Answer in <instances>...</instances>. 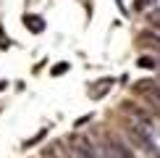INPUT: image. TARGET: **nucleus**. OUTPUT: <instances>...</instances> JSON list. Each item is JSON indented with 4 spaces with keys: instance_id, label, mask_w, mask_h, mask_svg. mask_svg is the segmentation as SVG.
Segmentation results:
<instances>
[{
    "instance_id": "f257e3e1",
    "label": "nucleus",
    "mask_w": 160,
    "mask_h": 158,
    "mask_svg": "<svg viewBox=\"0 0 160 158\" xmlns=\"http://www.w3.org/2000/svg\"><path fill=\"white\" fill-rule=\"evenodd\" d=\"M74 153H76V158H97V153H95V148H92L87 140H76V145H74Z\"/></svg>"
},
{
    "instance_id": "f03ea898",
    "label": "nucleus",
    "mask_w": 160,
    "mask_h": 158,
    "mask_svg": "<svg viewBox=\"0 0 160 158\" xmlns=\"http://www.w3.org/2000/svg\"><path fill=\"white\" fill-rule=\"evenodd\" d=\"M110 84H113V79H100L97 87H92V90H89V97H100L105 90H110Z\"/></svg>"
},
{
    "instance_id": "7ed1b4c3",
    "label": "nucleus",
    "mask_w": 160,
    "mask_h": 158,
    "mask_svg": "<svg viewBox=\"0 0 160 158\" xmlns=\"http://www.w3.org/2000/svg\"><path fill=\"white\" fill-rule=\"evenodd\" d=\"M24 24L29 26L32 32H42V29H45V24H42V18H39V16H26Z\"/></svg>"
},
{
    "instance_id": "20e7f679",
    "label": "nucleus",
    "mask_w": 160,
    "mask_h": 158,
    "mask_svg": "<svg viewBox=\"0 0 160 158\" xmlns=\"http://www.w3.org/2000/svg\"><path fill=\"white\" fill-rule=\"evenodd\" d=\"M152 3H155V0H137V3H134V5H137V8H139V11H144V8H150V5H152Z\"/></svg>"
},
{
    "instance_id": "39448f33",
    "label": "nucleus",
    "mask_w": 160,
    "mask_h": 158,
    "mask_svg": "<svg viewBox=\"0 0 160 158\" xmlns=\"http://www.w3.org/2000/svg\"><path fill=\"white\" fill-rule=\"evenodd\" d=\"M139 66H142V69H152L155 61H152V58H139Z\"/></svg>"
},
{
    "instance_id": "423d86ee",
    "label": "nucleus",
    "mask_w": 160,
    "mask_h": 158,
    "mask_svg": "<svg viewBox=\"0 0 160 158\" xmlns=\"http://www.w3.org/2000/svg\"><path fill=\"white\" fill-rule=\"evenodd\" d=\"M66 69H68V63H61V66H55V69H52V74H55V76H58V74H63V71H66Z\"/></svg>"
}]
</instances>
